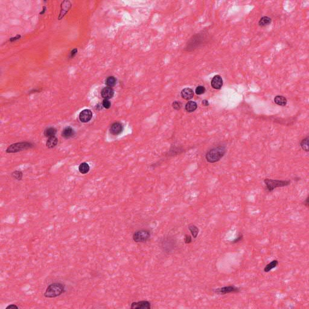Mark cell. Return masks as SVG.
<instances>
[{"instance_id": "1", "label": "cell", "mask_w": 309, "mask_h": 309, "mask_svg": "<svg viewBox=\"0 0 309 309\" xmlns=\"http://www.w3.org/2000/svg\"><path fill=\"white\" fill-rule=\"evenodd\" d=\"M65 292V286L61 283H54L50 284L43 295L48 298H53L61 295Z\"/></svg>"}, {"instance_id": "2", "label": "cell", "mask_w": 309, "mask_h": 309, "mask_svg": "<svg viewBox=\"0 0 309 309\" xmlns=\"http://www.w3.org/2000/svg\"><path fill=\"white\" fill-rule=\"evenodd\" d=\"M226 150L225 147L223 146H218L215 148H213L210 150L207 154H206V159L209 163H212L219 161L221 159L224 154L225 153Z\"/></svg>"}, {"instance_id": "3", "label": "cell", "mask_w": 309, "mask_h": 309, "mask_svg": "<svg viewBox=\"0 0 309 309\" xmlns=\"http://www.w3.org/2000/svg\"><path fill=\"white\" fill-rule=\"evenodd\" d=\"M264 183L266 186L267 190L269 192H272L274 190L278 187H283L288 186L290 184V181H282L277 179H266L264 181Z\"/></svg>"}, {"instance_id": "4", "label": "cell", "mask_w": 309, "mask_h": 309, "mask_svg": "<svg viewBox=\"0 0 309 309\" xmlns=\"http://www.w3.org/2000/svg\"><path fill=\"white\" fill-rule=\"evenodd\" d=\"M240 292V289L234 285L224 286L214 290V292L217 295H224L229 293H237Z\"/></svg>"}, {"instance_id": "5", "label": "cell", "mask_w": 309, "mask_h": 309, "mask_svg": "<svg viewBox=\"0 0 309 309\" xmlns=\"http://www.w3.org/2000/svg\"><path fill=\"white\" fill-rule=\"evenodd\" d=\"M150 236V233L148 230H139L136 231L133 235V240L137 243H143L148 240Z\"/></svg>"}, {"instance_id": "6", "label": "cell", "mask_w": 309, "mask_h": 309, "mask_svg": "<svg viewBox=\"0 0 309 309\" xmlns=\"http://www.w3.org/2000/svg\"><path fill=\"white\" fill-rule=\"evenodd\" d=\"M30 144L28 143H17L11 145L9 148L7 149V152L8 153H14L17 152L21 150H23L24 149H26L28 148H30Z\"/></svg>"}, {"instance_id": "7", "label": "cell", "mask_w": 309, "mask_h": 309, "mask_svg": "<svg viewBox=\"0 0 309 309\" xmlns=\"http://www.w3.org/2000/svg\"><path fill=\"white\" fill-rule=\"evenodd\" d=\"M92 117V113L89 109H85L81 111L79 114V119L80 120L83 122L86 123L91 120Z\"/></svg>"}, {"instance_id": "8", "label": "cell", "mask_w": 309, "mask_h": 309, "mask_svg": "<svg viewBox=\"0 0 309 309\" xmlns=\"http://www.w3.org/2000/svg\"><path fill=\"white\" fill-rule=\"evenodd\" d=\"M131 308H150V303L148 301H141L138 302L132 303L131 304Z\"/></svg>"}, {"instance_id": "9", "label": "cell", "mask_w": 309, "mask_h": 309, "mask_svg": "<svg viewBox=\"0 0 309 309\" xmlns=\"http://www.w3.org/2000/svg\"><path fill=\"white\" fill-rule=\"evenodd\" d=\"M223 85L222 78L219 75L215 76L211 80V86L215 89L219 90L221 88Z\"/></svg>"}, {"instance_id": "10", "label": "cell", "mask_w": 309, "mask_h": 309, "mask_svg": "<svg viewBox=\"0 0 309 309\" xmlns=\"http://www.w3.org/2000/svg\"><path fill=\"white\" fill-rule=\"evenodd\" d=\"M114 94V90L110 87L105 88L104 89H103L101 92L102 97L104 98L105 99H108V100L109 99H111L113 97Z\"/></svg>"}, {"instance_id": "11", "label": "cell", "mask_w": 309, "mask_h": 309, "mask_svg": "<svg viewBox=\"0 0 309 309\" xmlns=\"http://www.w3.org/2000/svg\"><path fill=\"white\" fill-rule=\"evenodd\" d=\"M111 133L113 135H119L123 130V126L120 123H114L111 127Z\"/></svg>"}, {"instance_id": "12", "label": "cell", "mask_w": 309, "mask_h": 309, "mask_svg": "<svg viewBox=\"0 0 309 309\" xmlns=\"http://www.w3.org/2000/svg\"><path fill=\"white\" fill-rule=\"evenodd\" d=\"M181 96L183 99L186 100H190L193 97L194 92L193 91L189 88H186L181 91Z\"/></svg>"}, {"instance_id": "13", "label": "cell", "mask_w": 309, "mask_h": 309, "mask_svg": "<svg viewBox=\"0 0 309 309\" xmlns=\"http://www.w3.org/2000/svg\"><path fill=\"white\" fill-rule=\"evenodd\" d=\"M278 264H279V262L277 260H272V261H270V263L266 264L265 267L264 268L263 270L264 272H266V273H268V272L271 271L272 269H274V268H277L278 266Z\"/></svg>"}, {"instance_id": "14", "label": "cell", "mask_w": 309, "mask_h": 309, "mask_svg": "<svg viewBox=\"0 0 309 309\" xmlns=\"http://www.w3.org/2000/svg\"><path fill=\"white\" fill-rule=\"evenodd\" d=\"M57 143H58L57 138L55 136H54L52 137L48 138V140L46 143V145L47 146V148H54V147L57 144Z\"/></svg>"}, {"instance_id": "15", "label": "cell", "mask_w": 309, "mask_h": 309, "mask_svg": "<svg viewBox=\"0 0 309 309\" xmlns=\"http://www.w3.org/2000/svg\"><path fill=\"white\" fill-rule=\"evenodd\" d=\"M197 105L196 104V103L193 101H188L186 105V111L189 112H194L197 109Z\"/></svg>"}, {"instance_id": "16", "label": "cell", "mask_w": 309, "mask_h": 309, "mask_svg": "<svg viewBox=\"0 0 309 309\" xmlns=\"http://www.w3.org/2000/svg\"><path fill=\"white\" fill-rule=\"evenodd\" d=\"M274 101L276 104L279 106H285L287 104V99L282 95H277L274 99Z\"/></svg>"}, {"instance_id": "17", "label": "cell", "mask_w": 309, "mask_h": 309, "mask_svg": "<svg viewBox=\"0 0 309 309\" xmlns=\"http://www.w3.org/2000/svg\"><path fill=\"white\" fill-rule=\"evenodd\" d=\"M62 135L65 138H70L74 135V130L71 127H67L63 129Z\"/></svg>"}, {"instance_id": "18", "label": "cell", "mask_w": 309, "mask_h": 309, "mask_svg": "<svg viewBox=\"0 0 309 309\" xmlns=\"http://www.w3.org/2000/svg\"><path fill=\"white\" fill-rule=\"evenodd\" d=\"M79 170L80 173L86 174L90 171V166L88 165V164L86 163H83L80 164V165L79 166Z\"/></svg>"}, {"instance_id": "19", "label": "cell", "mask_w": 309, "mask_h": 309, "mask_svg": "<svg viewBox=\"0 0 309 309\" xmlns=\"http://www.w3.org/2000/svg\"><path fill=\"white\" fill-rule=\"evenodd\" d=\"M188 229H189L191 234H192L193 238L196 239L197 237L198 234H199V230L198 228L196 226H195V225H190L188 226Z\"/></svg>"}, {"instance_id": "20", "label": "cell", "mask_w": 309, "mask_h": 309, "mask_svg": "<svg viewBox=\"0 0 309 309\" xmlns=\"http://www.w3.org/2000/svg\"><path fill=\"white\" fill-rule=\"evenodd\" d=\"M56 134V129L54 128H48L47 129H46L45 132H44V135L46 137L50 138L55 136Z\"/></svg>"}, {"instance_id": "21", "label": "cell", "mask_w": 309, "mask_h": 309, "mask_svg": "<svg viewBox=\"0 0 309 309\" xmlns=\"http://www.w3.org/2000/svg\"><path fill=\"white\" fill-rule=\"evenodd\" d=\"M270 23H271V19L270 18L268 17H263L260 19L259 22V24L260 26L264 27V26H268Z\"/></svg>"}, {"instance_id": "22", "label": "cell", "mask_w": 309, "mask_h": 309, "mask_svg": "<svg viewBox=\"0 0 309 309\" xmlns=\"http://www.w3.org/2000/svg\"><path fill=\"white\" fill-rule=\"evenodd\" d=\"M116 83V79L113 76L108 77L106 80V84L110 88L114 86Z\"/></svg>"}, {"instance_id": "23", "label": "cell", "mask_w": 309, "mask_h": 309, "mask_svg": "<svg viewBox=\"0 0 309 309\" xmlns=\"http://www.w3.org/2000/svg\"><path fill=\"white\" fill-rule=\"evenodd\" d=\"M23 173L19 170H16L12 173V176L13 177V178L15 179L18 181H21L22 178H23Z\"/></svg>"}, {"instance_id": "24", "label": "cell", "mask_w": 309, "mask_h": 309, "mask_svg": "<svg viewBox=\"0 0 309 309\" xmlns=\"http://www.w3.org/2000/svg\"><path fill=\"white\" fill-rule=\"evenodd\" d=\"M301 148H303V149L306 150V152H308L309 150L308 137H307L306 138L303 139V141L301 143Z\"/></svg>"}, {"instance_id": "25", "label": "cell", "mask_w": 309, "mask_h": 309, "mask_svg": "<svg viewBox=\"0 0 309 309\" xmlns=\"http://www.w3.org/2000/svg\"><path fill=\"white\" fill-rule=\"evenodd\" d=\"M243 240V235L242 233L240 232V233L238 234L237 237L236 238H235L234 240L232 241V244L237 243Z\"/></svg>"}, {"instance_id": "26", "label": "cell", "mask_w": 309, "mask_h": 309, "mask_svg": "<svg viewBox=\"0 0 309 309\" xmlns=\"http://www.w3.org/2000/svg\"><path fill=\"white\" fill-rule=\"evenodd\" d=\"M195 92L197 95H201L205 92V88L203 86H199L196 88Z\"/></svg>"}, {"instance_id": "27", "label": "cell", "mask_w": 309, "mask_h": 309, "mask_svg": "<svg viewBox=\"0 0 309 309\" xmlns=\"http://www.w3.org/2000/svg\"><path fill=\"white\" fill-rule=\"evenodd\" d=\"M181 106H182V104H181V103L179 101H176L173 103V108L175 109L176 110L180 109L181 108Z\"/></svg>"}, {"instance_id": "28", "label": "cell", "mask_w": 309, "mask_h": 309, "mask_svg": "<svg viewBox=\"0 0 309 309\" xmlns=\"http://www.w3.org/2000/svg\"><path fill=\"white\" fill-rule=\"evenodd\" d=\"M111 102H110L108 99H105L103 101V107L106 109H109L110 107H111Z\"/></svg>"}, {"instance_id": "29", "label": "cell", "mask_w": 309, "mask_h": 309, "mask_svg": "<svg viewBox=\"0 0 309 309\" xmlns=\"http://www.w3.org/2000/svg\"><path fill=\"white\" fill-rule=\"evenodd\" d=\"M184 241H185V243H186V244H189V243H190L192 241V237L190 236V235H189L188 234H186L185 235Z\"/></svg>"}, {"instance_id": "30", "label": "cell", "mask_w": 309, "mask_h": 309, "mask_svg": "<svg viewBox=\"0 0 309 309\" xmlns=\"http://www.w3.org/2000/svg\"><path fill=\"white\" fill-rule=\"evenodd\" d=\"M14 308L18 309V308H19V307L17 306L14 305V304H11V305L8 306L6 308V309H14Z\"/></svg>"}, {"instance_id": "31", "label": "cell", "mask_w": 309, "mask_h": 309, "mask_svg": "<svg viewBox=\"0 0 309 309\" xmlns=\"http://www.w3.org/2000/svg\"><path fill=\"white\" fill-rule=\"evenodd\" d=\"M202 104H203L204 106H208V102L207 100H204L202 101Z\"/></svg>"}, {"instance_id": "32", "label": "cell", "mask_w": 309, "mask_h": 309, "mask_svg": "<svg viewBox=\"0 0 309 309\" xmlns=\"http://www.w3.org/2000/svg\"><path fill=\"white\" fill-rule=\"evenodd\" d=\"M308 197H307L306 199V201L304 202V205L306 206V207H308Z\"/></svg>"}, {"instance_id": "33", "label": "cell", "mask_w": 309, "mask_h": 309, "mask_svg": "<svg viewBox=\"0 0 309 309\" xmlns=\"http://www.w3.org/2000/svg\"><path fill=\"white\" fill-rule=\"evenodd\" d=\"M76 53H77V50L75 49V50H73V51H72V53H71V56H74V55L76 54Z\"/></svg>"}]
</instances>
